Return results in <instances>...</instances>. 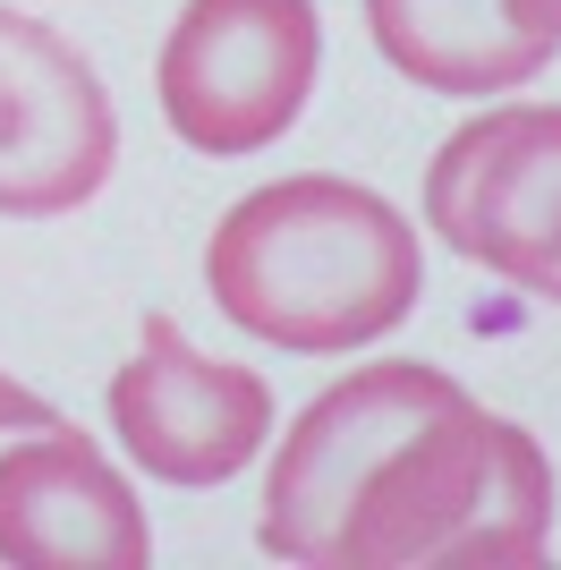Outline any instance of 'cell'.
<instances>
[{
  "label": "cell",
  "mask_w": 561,
  "mask_h": 570,
  "mask_svg": "<svg viewBox=\"0 0 561 570\" xmlns=\"http://www.w3.org/2000/svg\"><path fill=\"white\" fill-rule=\"evenodd\" d=\"M528 18H537L544 35H561V0H528Z\"/></svg>",
  "instance_id": "30bf717a"
},
{
  "label": "cell",
  "mask_w": 561,
  "mask_h": 570,
  "mask_svg": "<svg viewBox=\"0 0 561 570\" xmlns=\"http://www.w3.org/2000/svg\"><path fill=\"white\" fill-rule=\"evenodd\" d=\"M60 409L43 401V392H26V383H9L0 375V434H26V426H51Z\"/></svg>",
  "instance_id": "9c48e42d"
},
{
  "label": "cell",
  "mask_w": 561,
  "mask_h": 570,
  "mask_svg": "<svg viewBox=\"0 0 561 570\" xmlns=\"http://www.w3.org/2000/svg\"><path fill=\"white\" fill-rule=\"evenodd\" d=\"M119 111L60 26L0 0V222H51L102 196Z\"/></svg>",
  "instance_id": "5b68a950"
},
{
  "label": "cell",
  "mask_w": 561,
  "mask_h": 570,
  "mask_svg": "<svg viewBox=\"0 0 561 570\" xmlns=\"http://www.w3.org/2000/svg\"><path fill=\"white\" fill-rule=\"evenodd\" d=\"M544 537L553 460L537 434L417 357H374L289 417L256 520V546L298 570L537 562Z\"/></svg>",
  "instance_id": "6da1fadb"
},
{
  "label": "cell",
  "mask_w": 561,
  "mask_h": 570,
  "mask_svg": "<svg viewBox=\"0 0 561 570\" xmlns=\"http://www.w3.org/2000/svg\"><path fill=\"white\" fill-rule=\"evenodd\" d=\"M366 26L409 86L451 102L519 95L561 51V35L528 18V0H366Z\"/></svg>",
  "instance_id": "ba28073f"
},
{
  "label": "cell",
  "mask_w": 561,
  "mask_h": 570,
  "mask_svg": "<svg viewBox=\"0 0 561 570\" xmlns=\"http://www.w3.org/2000/svg\"><path fill=\"white\" fill-rule=\"evenodd\" d=\"M324 69L315 0H187L163 35L154 95L187 154L247 163L298 128Z\"/></svg>",
  "instance_id": "3957f363"
},
{
  "label": "cell",
  "mask_w": 561,
  "mask_h": 570,
  "mask_svg": "<svg viewBox=\"0 0 561 570\" xmlns=\"http://www.w3.org/2000/svg\"><path fill=\"white\" fill-rule=\"evenodd\" d=\"M205 289L247 341L289 357H350L409 324L425 298V247L392 196L298 170L213 222Z\"/></svg>",
  "instance_id": "7a4b0ae2"
},
{
  "label": "cell",
  "mask_w": 561,
  "mask_h": 570,
  "mask_svg": "<svg viewBox=\"0 0 561 570\" xmlns=\"http://www.w3.org/2000/svg\"><path fill=\"white\" fill-rule=\"evenodd\" d=\"M0 562L26 570H145L154 528L128 476L102 460L94 434L69 417L26 426V443L0 452Z\"/></svg>",
  "instance_id": "52a82bcc"
},
{
  "label": "cell",
  "mask_w": 561,
  "mask_h": 570,
  "mask_svg": "<svg viewBox=\"0 0 561 570\" xmlns=\"http://www.w3.org/2000/svg\"><path fill=\"white\" fill-rule=\"evenodd\" d=\"M111 434L154 485H230L273 434V383L205 357L170 315H145L137 357L111 375Z\"/></svg>",
  "instance_id": "8992f818"
},
{
  "label": "cell",
  "mask_w": 561,
  "mask_h": 570,
  "mask_svg": "<svg viewBox=\"0 0 561 570\" xmlns=\"http://www.w3.org/2000/svg\"><path fill=\"white\" fill-rule=\"evenodd\" d=\"M425 230L561 307V102H493L425 163Z\"/></svg>",
  "instance_id": "277c9868"
}]
</instances>
